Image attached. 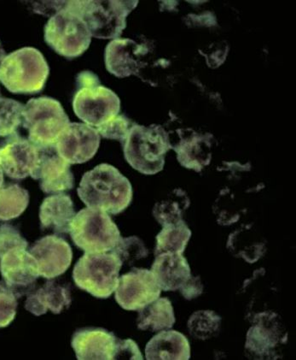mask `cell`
<instances>
[{
  "mask_svg": "<svg viewBox=\"0 0 296 360\" xmlns=\"http://www.w3.org/2000/svg\"><path fill=\"white\" fill-rule=\"evenodd\" d=\"M191 237V229L183 220L165 225L156 236V256L167 252L183 255Z\"/></svg>",
  "mask_w": 296,
  "mask_h": 360,
  "instance_id": "cell-25",
  "label": "cell"
},
{
  "mask_svg": "<svg viewBox=\"0 0 296 360\" xmlns=\"http://www.w3.org/2000/svg\"><path fill=\"white\" fill-rule=\"evenodd\" d=\"M180 290L185 300H191L203 294V285L201 282L200 278H194L191 276Z\"/></svg>",
  "mask_w": 296,
  "mask_h": 360,
  "instance_id": "cell-35",
  "label": "cell"
},
{
  "mask_svg": "<svg viewBox=\"0 0 296 360\" xmlns=\"http://www.w3.org/2000/svg\"><path fill=\"white\" fill-rule=\"evenodd\" d=\"M152 272L164 291H176L191 278V271L187 259L180 253H161L156 255Z\"/></svg>",
  "mask_w": 296,
  "mask_h": 360,
  "instance_id": "cell-20",
  "label": "cell"
},
{
  "mask_svg": "<svg viewBox=\"0 0 296 360\" xmlns=\"http://www.w3.org/2000/svg\"><path fill=\"white\" fill-rule=\"evenodd\" d=\"M6 57V51L3 49L1 43H0V65H1V63Z\"/></svg>",
  "mask_w": 296,
  "mask_h": 360,
  "instance_id": "cell-36",
  "label": "cell"
},
{
  "mask_svg": "<svg viewBox=\"0 0 296 360\" xmlns=\"http://www.w3.org/2000/svg\"><path fill=\"white\" fill-rule=\"evenodd\" d=\"M118 339L102 328H84L74 332L71 346L79 360H112L116 357Z\"/></svg>",
  "mask_w": 296,
  "mask_h": 360,
  "instance_id": "cell-17",
  "label": "cell"
},
{
  "mask_svg": "<svg viewBox=\"0 0 296 360\" xmlns=\"http://www.w3.org/2000/svg\"><path fill=\"white\" fill-rule=\"evenodd\" d=\"M0 291L18 298L34 290L39 274L36 261L25 248H14L0 257Z\"/></svg>",
  "mask_w": 296,
  "mask_h": 360,
  "instance_id": "cell-11",
  "label": "cell"
},
{
  "mask_svg": "<svg viewBox=\"0 0 296 360\" xmlns=\"http://www.w3.org/2000/svg\"><path fill=\"white\" fill-rule=\"evenodd\" d=\"M29 193L18 184L0 188V220L10 221L21 216L29 205Z\"/></svg>",
  "mask_w": 296,
  "mask_h": 360,
  "instance_id": "cell-26",
  "label": "cell"
},
{
  "mask_svg": "<svg viewBox=\"0 0 296 360\" xmlns=\"http://www.w3.org/2000/svg\"><path fill=\"white\" fill-rule=\"evenodd\" d=\"M81 15L92 37L119 39L126 27V18L139 1H69Z\"/></svg>",
  "mask_w": 296,
  "mask_h": 360,
  "instance_id": "cell-9",
  "label": "cell"
},
{
  "mask_svg": "<svg viewBox=\"0 0 296 360\" xmlns=\"http://www.w3.org/2000/svg\"><path fill=\"white\" fill-rule=\"evenodd\" d=\"M116 300L126 311H140L160 297L161 290L152 271L134 268L119 278Z\"/></svg>",
  "mask_w": 296,
  "mask_h": 360,
  "instance_id": "cell-12",
  "label": "cell"
},
{
  "mask_svg": "<svg viewBox=\"0 0 296 360\" xmlns=\"http://www.w3.org/2000/svg\"><path fill=\"white\" fill-rule=\"evenodd\" d=\"M130 124H131V122H130L128 118L117 115L112 120L97 127L96 129L100 136L105 138V139L120 141L121 144H123L132 127Z\"/></svg>",
  "mask_w": 296,
  "mask_h": 360,
  "instance_id": "cell-31",
  "label": "cell"
},
{
  "mask_svg": "<svg viewBox=\"0 0 296 360\" xmlns=\"http://www.w3.org/2000/svg\"><path fill=\"white\" fill-rule=\"evenodd\" d=\"M288 341V333L280 316L264 311L256 314L246 335L245 352L253 359H277Z\"/></svg>",
  "mask_w": 296,
  "mask_h": 360,
  "instance_id": "cell-10",
  "label": "cell"
},
{
  "mask_svg": "<svg viewBox=\"0 0 296 360\" xmlns=\"http://www.w3.org/2000/svg\"><path fill=\"white\" fill-rule=\"evenodd\" d=\"M76 86L73 109L86 124L97 129L119 114V97L112 90L101 86L97 75L82 71L76 77Z\"/></svg>",
  "mask_w": 296,
  "mask_h": 360,
  "instance_id": "cell-4",
  "label": "cell"
},
{
  "mask_svg": "<svg viewBox=\"0 0 296 360\" xmlns=\"http://www.w3.org/2000/svg\"><path fill=\"white\" fill-rule=\"evenodd\" d=\"M39 164L30 176L39 181V187L46 193H62L74 187V177L70 165L58 155L55 148L39 149Z\"/></svg>",
  "mask_w": 296,
  "mask_h": 360,
  "instance_id": "cell-16",
  "label": "cell"
},
{
  "mask_svg": "<svg viewBox=\"0 0 296 360\" xmlns=\"http://www.w3.org/2000/svg\"><path fill=\"white\" fill-rule=\"evenodd\" d=\"M175 323V310L171 300L168 298H158L142 308L137 320L140 330L152 332L170 330Z\"/></svg>",
  "mask_w": 296,
  "mask_h": 360,
  "instance_id": "cell-23",
  "label": "cell"
},
{
  "mask_svg": "<svg viewBox=\"0 0 296 360\" xmlns=\"http://www.w3.org/2000/svg\"><path fill=\"white\" fill-rule=\"evenodd\" d=\"M112 252L122 261V263L128 261L130 264L133 261L146 258L149 255L143 241L136 236L128 237V238L121 237L119 243Z\"/></svg>",
  "mask_w": 296,
  "mask_h": 360,
  "instance_id": "cell-30",
  "label": "cell"
},
{
  "mask_svg": "<svg viewBox=\"0 0 296 360\" xmlns=\"http://www.w3.org/2000/svg\"><path fill=\"white\" fill-rule=\"evenodd\" d=\"M122 145L126 160L144 175L163 171L166 153L172 148L168 133L160 125H133Z\"/></svg>",
  "mask_w": 296,
  "mask_h": 360,
  "instance_id": "cell-3",
  "label": "cell"
},
{
  "mask_svg": "<svg viewBox=\"0 0 296 360\" xmlns=\"http://www.w3.org/2000/svg\"><path fill=\"white\" fill-rule=\"evenodd\" d=\"M45 41L60 56L68 59L81 56L92 42L88 26L69 1L49 19L45 26Z\"/></svg>",
  "mask_w": 296,
  "mask_h": 360,
  "instance_id": "cell-6",
  "label": "cell"
},
{
  "mask_svg": "<svg viewBox=\"0 0 296 360\" xmlns=\"http://www.w3.org/2000/svg\"><path fill=\"white\" fill-rule=\"evenodd\" d=\"M222 319L211 310L195 311L188 320L189 335L196 339L206 341L220 333Z\"/></svg>",
  "mask_w": 296,
  "mask_h": 360,
  "instance_id": "cell-28",
  "label": "cell"
},
{
  "mask_svg": "<svg viewBox=\"0 0 296 360\" xmlns=\"http://www.w3.org/2000/svg\"><path fill=\"white\" fill-rule=\"evenodd\" d=\"M41 151L19 134L7 138L0 146V167L13 180L25 179L37 168Z\"/></svg>",
  "mask_w": 296,
  "mask_h": 360,
  "instance_id": "cell-14",
  "label": "cell"
},
{
  "mask_svg": "<svg viewBox=\"0 0 296 360\" xmlns=\"http://www.w3.org/2000/svg\"><path fill=\"white\" fill-rule=\"evenodd\" d=\"M76 215L70 196L62 193L47 197L39 210L42 231L50 229L58 234L69 233L71 221Z\"/></svg>",
  "mask_w": 296,
  "mask_h": 360,
  "instance_id": "cell-21",
  "label": "cell"
},
{
  "mask_svg": "<svg viewBox=\"0 0 296 360\" xmlns=\"http://www.w3.org/2000/svg\"><path fill=\"white\" fill-rule=\"evenodd\" d=\"M25 108L22 103L0 95V139L18 134V129L22 124Z\"/></svg>",
  "mask_w": 296,
  "mask_h": 360,
  "instance_id": "cell-29",
  "label": "cell"
},
{
  "mask_svg": "<svg viewBox=\"0 0 296 360\" xmlns=\"http://www.w3.org/2000/svg\"><path fill=\"white\" fill-rule=\"evenodd\" d=\"M72 302L68 285L58 281H48L44 286L27 295L26 310L35 316L46 314L50 310L54 314H60L68 309Z\"/></svg>",
  "mask_w": 296,
  "mask_h": 360,
  "instance_id": "cell-19",
  "label": "cell"
},
{
  "mask_svg": "<svg viewBox=\"0 0 296 360\" xmlns=\"http://www.w3.org/2000/svg\"><path fill=\"white\" fill-rule=\"evenodd\" d=\"M29 252L36 261L39 276L46 279L62 275L72 262V248L65 240L57 236L43 237Z\"/></svg>",
  "mask_w": 296,
  "mask_h": 360,
  "instance_id": "cell-15",
  "label": "cell"
},
{
  "mask_svg": "<svg viewBox=\"0 0 296 360\" xmlns=\"http://www.w3.org/2000/svg\"><path fill=\"white\" fill-rule=\"evenodd\" d=\"M96 129L86 124L72 122L59 138L55 149L69 165L84 164L96 155L100 146Z\"/></svg>",
  "mask_w": 296,
  "mask_h": 360,
  "instance_id": "cell-13",
  "label": "cell"
},
{
  "mask_svg": "<svg viewBox=\"0 0 296 360\" xmlns=\"http://www.w3.org/2000/svg\"><path fill=\"white\" fill-rule=\"evenodd\" d=\"M147 53V49L133 39H114L105 49L106 69L118 78L137 75L141 68V57Z\"/></svg>",
  "mask_w": 296,
  "mask_h": 360,
  "instance_id": "cell-18",
  "label": "cell"
},
{
  "mask_svg": "<svg viewBox=\"0 0 296 360\" xmlns=\"http://www.w3.org/2000/svg\"><path fill=\"white\" fill-rule=\"evenodd\" d=\"M4 184V172L2 171L1 167H0V188H2Z\"/></svg>",
  "mask_w": 296,
  "mask_h": 360,
  "instance_id": "cell-37",
  "label": "cell"
},
{
  "mask_svg": "<svg viewBox=\"0 0 296 360\" xmlns=\"http://www.w3.org/2000/svg\"><path fill=\"white\" fill-rule=\"evenodd\" d=\"M148 360H188L191 359V345L187 336L177 330H161L145 347Z\"/></svg>",
  "mask_w": 296,
  "mask_h": 360,
  "instance_id": "cell-22",
  "label": "cell"
},
{
  "mask_svg": "<svg viewBox=\"0 0 296 360\" xmlns=\"http://www.w3.org/2000/svg\"><path fill=\"white\" fill-rule=\"evenodd\" d=\"M189 200L183 190L175 189L167 200L156 203L153 215L158 223L165 226L182 220L183 213L189 207Z\"/></svg>",
  "mask_w": 296,
  "mask_h": 360,
  "instance_id": "cell-27",
  "label": "cell"
},
{
  "mask_svg": "<svg viewBox=\"0 0 296 360\" xmlns=\"http://www.w3.org/2000/svg\"><path fill=\"white\" fill-rule=\"evenodd\" d=\"M17 297L11 292L0 291V328L9 326L17 314Z\"/></svg>",
  "mask_w": 296,
  "mask_h": 360,
  "instance_id": "cell-33",
  "label": "cell"
},
{
  "mask_svg": "<svg viewBox=\"0 0 296 360\" xmlns=\"http://www.w3.org/2000/svg\"><path fill=\"white\" fill-rule=\"evenodd\" d=\"M22 125L29 141L39 149L55 148L69 124L61 103L50 97L31 98L23 110Z\"/></svg>",
  "mask_w": 296,
  "mask_h": 360,
  "instance_id": "cell-5",
  "label": "cell"
},
{
  "mask_svg": "<svg viewBox=\"0 0 296 360\" xmlns=\"http://www.w3.org/2000/svg\"><path fill=\"white\" fill-rule=\"evenodd\" d=\"M49 73L41 51L23 47L6 55L0 65V82L13 94H38L44 89Z\"/></svg>",
  "mask_w": 296,
  "mask_h": 360,
  "instance_id": "cell-2",
  "label": "cell"
},
{
  "mask_svg": "<svg viewBox=\"0 0 296 360\" xmlns=\"http://www.w3.org/2000/svg\"><path fill=\"white\" fill-rule=\"evenodd\" d=\"M122 261L112 252H86L73 271L76 286L97 299H108L116 290Z\"/></svg>",
  "mask_w": 296,
  "mask_h": 360,
  "instance_id": "cell-8",
  "label": "cell"
},
{
  "mask_svg": "<svg viewBox=\"0 0 296 360\" xmlns=\"http://www.w3.org/2000/svg\"><path fill=\"white\" fill-rule=\"evenodd\" d=\"M114 359H144L137 343L131 339H118Z\"/></svg>",
  "mask_w": 296,
  "mask_h": 360,
  "instance_id": "cell-34",
  "label": "cell"
},
{
  "mask_svg": "<svg viewBox=\"0 0 296 360\" xmlns=\"http://www.w3.org/2000/svg\"><path fill=\"white\" fill-rule=\"evenodd\" d=\"M29 243L17 228L10 224L0 225V257L14 248H27Z\"/></svg>",
  "mask_w": 296,
  "mask_h": 360,
  "instance_id": "cell-32",
  "label": "cell"
},
{
  "mask_svg": "<svg viewBox=\"0 0 296 360\" xmlns=\"http://www.w3.org/2000/svg\"><path fill=\"white\" fill-rule=\"evenodd\" d=\"M69 234L77 248L89 253L112 252L121 238L119 229L107 212L90 207L74 216Z\"/></svg>",
  "mask_w": 296,
  "mask_h": 360,
  "instance_id": "cell-7",
  "label": "cell"
},
{
  "mask_svg": "<svg viewBox=\"0 0 296 360\" xmlns=\"http://www.w3.org/2000/svg\"><path fill=\"white\" fill-rule=\"evenodd\" d=\"M203 138H199V134L194 133L191 137L181 141L179 148L175 149L177 160L187 169H192L199 172L204 166L210 162L211 153L209 152L208 142Z\"/></svg>",
  "mask_w": 296,
  "mask_h": 360,
  "instance_id": "cell-24",
  "label": "cell"
},
{
  "mask_svg": "<svg viewBox=\"0 0 296 360\" xmlns=\"http://www.w3.org/2000/svg\"><path fill=\"white\" fill-rule=\"evenodd\" d=\"M77 192L88 207L113 215L124 212L133 200L132 184L128 178L108 164L97 165L85 173Z\"/></svg>",
  "mask_w": 296,
  "mask_h": 360,
  "instance_id": "cell-1",
  "label": "cell"
}]
</instances>
